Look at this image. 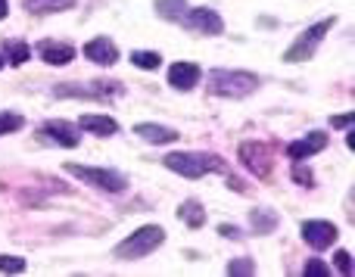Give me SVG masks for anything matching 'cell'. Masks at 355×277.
I'll list each match as a JSON object with an SVG mask.
<instances>
[{
    "label": "cell",
    "mask_w": 355,
    "mask_h": 277,
    "mask_svg": "<svg viewBox=\"0 0 355 277\" xmlns=\"http://www.w3.org/2000/svg\"><path fill=\"white\" fill-rule=\"evenodd\" d=\"M259 87V78L252 72H231V69H212L209 72V93L215 97L240 100Z\"/></svg>",
    "instance_id": "obj_1"
},
{
    "label": "cell",
    "mask_w": 355,
    "mask_h": 277,
    "mask_svg": "<svg viewBox=\"0 0 355 277\" xmlns=\"http://www.w3.org/2000/svg\"><path fill=\"white\" fill-rule=\"evenodd\" d=\"M162 162H166V168L184 175V178H202V175L212 172H225V162L215 153H168Z\"/></svg>",
    "instance_id": "obj_2"
},
{
    "label": "cell",
    "mask_w": 355,
    "mask_h": 277,
    "mask_svg": "<svg viewBox=\"0 0 355 277\" xmlns=\"http://www.w3.org/2000/svg\"><path fill=\"white\" fill-rule=\"evenodd\" d=\"M162 240H166V231H162L159 224H147V228L135 231L128 240L119 243V247H116V256H119V259H125V262L144 259V256H150L153 249H159Z\"/></svg>",
    "instance_id": "obj_3"
},
{
    "label": "cell",
    "mask_w": 355,
    "mask_h": 277,
    "mask_svg": "<svg viewBox=\"0 0 355 277\" xmlns=\"http://www.w3.org/2000/svg\"><path fill=\"white\" fill-rule=\"evenodd\" d=\"M334 22H337V19L327 16V19H321V22H315L312 28H306V31H302V35L293 41V47L284 53V60H287V62H306V60H312L315 50H318V44L324 41V35L334 28Z\"/></svg>",
    "instance_id": "obj_4"
},
{
    "label": "cell",
    "mask_w": 355,
    "mask_h": 277,
    "mask_svg": "<svg viewBox=\"0 0 355 277\" xmlns=\"http://www.w3.org/2000/svg\"><path fill=\"white\" fill-rule=\"evenodd\" d=\"M66 172L72 175V178L85 181V184L100 187V190H110V193L125 190V178L119 172H110V168H87V166H72V162H69Z\"/></svg>",
    "instance_id": "obj_5"
},
{
    "label": "cell",
    "mask_w": 355,
    "mask_h": 277,
    "mask_svg": "<svg viewBox=\"0 0 355 277\" xmlns=\"http://www.w3.org/2000/svg\"><path fill=\"white\" fill-rule=\"evenodd\" d=\"M240 162H243L256 178H268L271 166H275V162H271V150L265 147V143H256V141H250V143L240 147Z\"/></svg>",
    "instance_id": "obj_6"
},
{
    "label": "cell",
    "mask_w": 355,
    "mask_h": 277,
    "mask_svg": "<svg viewBox=\"0 0 355 277\" xmlns=\"http://www.w3.org/2000/svg\"><path fill=\"white\" fill-rule=\"evenodd\" d=\"M53 93L56 97H116V93H122V84L119 81H94L91 87L60 84Z\"/></svg>",
    "instance_id": "obj_7"
},
{
    "label": "cell",
    "mask_w": 355,
    "mask_h": 277,
    "mask_svg": "<svg viewBox=\"0 0 355 277\" xmlns=\"http://www.w3.org/2000/svg\"><path fill=\"white\" fill-rule=\"evenodd\" d=\"M187 28L200 31V35H221V28H225V22H221V16L215 10H206V6H200V10H190L187 16L181 19Z\"/></svg>",
    "instance_id": "obj_8"
},
{
    "label": "cell",
    "mask_w": 355,
    "mask_h": 277,
    "mask_svg": "<svg viewBox=\"0 0 355 277\" xmlns=\"http://www.w3.org/2000/svg\"><path fill=\"white\" fill-rule=\"evenodd\" d=\"M302 240L312 249H327L337 240V228L331 222H306L302 224Z\"/></svg>",
    "instance_id": "obj_9"
},
{
    "label": "cell",
    "mask_w": 355,
    "mask_h": 277,
    "mask_svg": "<svg viewBox=\"0 0 355 277\" xmlns=\"http://www.w3.org/2000/svg\"><path fill=\"white\" fill-rule=\"evenodd\" d=\"M37 134H41L44 141L60 143V147H78V141H81L72 122H44L41 128H37Z\"/></svg>",
    "instance_id": "obj_10"
},
{
    "label": "cell",
    "mask_w": 355,
    "mask_h": 277,
    "mask_svg": "<svg viewBox=\"0 0 355 277\" xmlns=\"http://www.w3.org/2000/svg\"><path fill=\"white\" fill-rule=\"evenodd\" d=\"M324 147H327V134H321V131H312V134H306L302 141L290 143L287 153H290V159H293V162H302V159H309V156L321 153Z\"/></svg>",
    "instance_id": "obj_11"
},
{
    "label": "cell",
    "mask_w": 355,
    "mask_h": 277,
    "mask_svg": "<svg viewBox=\"0 0 355 277\" xmlns=\"http://www.w3.org/2000/svg\"><path fill=\"white\" fill-rule=\"evenodd\" d=\"M85 56L91 62H100V66H112L119 60V50L110 37H94V41L85 44Z\"/></svg>",
    "instance_id": "obj_12"
},
{
    "label": "cell",
    "mask_w": 355,
    "mask_h": 277,
    "mask_svg": "<svg viewBox=\"0 0 355 277\" xmlns=\"http://www.w3.org/2000/svg\"><path fill=\"white\" fill-rule=\"evenodd\" d=\"M196 81H200V66H193V62H172V69H168V84L172 87L190 91V87H196Z\"/></svg>",
    "instance_id": "obj_13"
},
{
    "label": "cell",
    "mask_w": 355,
    "mask_h": 277,
    "mask_svg": "<svg viewBox=\"0 0 355 277\" xmlns=\"http://www.w3.org/2000/svg\"><path fill=\"white\" fill-rule=\"evenodd\" d=\"M37 50H41V56L50 62V66H66V62L75 60V47L66 41H41Z\"/></svg>",
    "instance_id": "obj_14"
},
{
    "label": "cell",
    "mask_w": 355,
    "mask_h": 277,
    "mask_svg": "<svg viewBox=\"0 0 355 277\" xmlns=\"http://www.w3.org/2000/svg\"><path fill=\"white\" fill-rule=\"evenodd\" d=\"M135 131L150 143H175L178 141L175 128H166V125H156V122H144V125H137Z\"/></svg>",
    "instance_id": "obj_15"
},
{
    "label": "cell",
    "mask_w": 355,
    "mask_h": 277,
    "mask_svg": "<svg viewBox=\"0 0 355 277\" xmlns=\"http://www.w3.org/2000/svg\"><path fill=\"white\" fill-rule=\"evenodd\" d=\"M78 125L85 131L100 134V137H110V134H116V131H119V122H116V118H110V116H81Z\"/></svg>",
    "instance_id": "obj_16"
},
{
    "label": "cell",
    "mask_w": 355,
    "mask_h": 277,
    "mask_svg": "<svg viewBox=\"0 0 355 277\" xmlns=\"http://www.w3.org/2000/svg\"><path fill=\"white\" fill-rule=\"evenodd\" d=\"M250 224L256 234H271L277 228V215L271 209H252L250 212Z\"/></svg>",
    "instance_id": "obj_17"
},
{
    "label": "cell",
    "mask_w": 355,
    "mask_h": 277,
    "mask_svg": "<svg viewBox=\"0 0 355 277\" xmlns=\"http://www.w3.org/2000/svg\"><path fill=\"white\" fill-rule=\"evenodd\" d=\"M178 218H181L187 228H202V224H206V212H202V206L193 203V199H187V203L178 209Z\"/></svg>",
    "instance_id": "obj_18"
},
{
    "label": "cell",
    "mask_w": 355,
    "mask_h": 277,
    "mask_svg": "<svg viewBox=\"0 0 355 277\" xmlns=\"http://www.w3.org/2000/svg\"><path fill=\"white\" fill-rule=\"evenodd\" d=\"M156 12H159L162 19L181 22L184 12H187V0H156Z\"/></svg>",
    "instance_id": "obj_19"
},
{
    "label": "cell",
    "mask_w": 355,
    "mask_h": 277,
    "mask_svg": "<svg viewBox=\"0 0 355 277\" xmlns=\"http://www.w3.org/2000/svg\"><path fill=\"white\" fill-rule=\"evenodd\" d=\"M22 3L31 12H60V10H72L75 0H22Z\"/></svg>",
    "instance_id": "obj_20"
},
{
    "label": "cell",
    "mask_w": 355,
    "mask_h": 277,
    "mask_svg": "<svg viewBox=\"0 0 355 277\" xmlns=\"http://www.w3.org/2000/svg\"><path fill=\"white\" fill-rule=\"evenodd\" d=\"M131 62H135L137 69H159L162 56L153 53V50H135V53H131Z\"/></svg>",
    "instance_id": "obj_21"
},
{
    "label": "cell",
    "mask_w": 355,
    "mask_h": 277,
    "mask_svg": "<svg viewBox=\"0 0 355 277\" xmlns=\"http://www.w3.org/2000/svg\"><path fill=\"white\" fill-rule=\"evenodd\" d=\"M28 44H22V41H6V60L12 62V66H22L25 60H28Z\"/></svg>",
    "instance_id": "obj_22"
},
{
    "label": "cell",
    "mask_w": 355,
    "mask_h": 277,
    "mask_svg": "<svg viewBox=\"0 0 355 277\" xmlns=\"http://www.w3.org/2000/svg\"><path fill=\"white\" fill-rule=\"evenodd\" d=\"M22 128V116L16 112H0V134H12V131Z\"/></svg>",
    "instance_id": "obj_23"
},
{
    "label": "cell",
    "mask_w": 355,
    "mask_h": 277,
    "mask_svg": "<svg viewBox=\"0 0 355 277\" xmlns=\"http://www.w3.org/2000/svg\"><path fill=\"white\" fill-rule=\"evenodd\" d=\"M0 271H6V274L25 271V259H16V256H0Z\"/></svg>",
    "instance_id": "obj_24"
},
{
    "label": "cell",
    "mask_w": 355,
    "mask_h": 277,
    "mask_svg": "<svg viewBox=\"0 0 355 277\" xmlns=\"http://www.w3.org/2000/svg\"><path fill=\"white\" fill-rule=\"evenodd\" d=\"M252 271H256V262L252 259H234L227 265V274H252Z\"/></svg>",
    "instance_id": "obj_25"
},
{
    "label": "cell",
    "mask_w": 355,
    "mask_h": 277,
    "mask_svg": "<svg viewBox=\"0 0 355 277\" xmlns=\"http://www.w3.org/2000/svg\"><path fill=\"white\" fill-rule=\"evenodd\" d=\"M293 181H300L302 187H315V175L306 166H300V162H293Z\"/></svg>",
    "instance_id": "obj_26"
},
{
    "label": "cell",
    "mask_w": 355,
    "mask_h": 277,
    "mask_svg": "<svg viewBox=\"0 0 355 277\" xmlns=\"http://www.w3.org/2000/svg\"><path fill=\"white\" fill-rule=\"evenodd\" d=\"M327 274H331V268H327L321 259H309L306 262V277H327Z\"/></svg>",
    "instance_id": "obj_27"
},
{
    "label": "cell",
    "mask_w": 355,
    "mask_h": 277,
    "mask_svg": "<svg viewBox=\"0 0 355 277\" xmlns=\"http://www.w3.org/2000/svg\"><path fill=\"white\" fill-rule=\"evenodd\" d=\"M334 259H337V271H340V274H352V256L346 253V249H340Z\"/></svg>",
    "instance_id": "obj_28"
},
{
    "label": "cell",
    "mask_w": 355,
    "mask_h": 277,
    "mask_svg": "<svg viewBox=\"0 0 355 277\" xmlns=\"http://www.w3.org/2000/svg\"><path fill=\"white\" fill-rule=\"evenodd\" d=\"M352 112H346V116H334L331 118V125H334V128H349V125H352Z\"/></svg>",
    "instance_id": "obj_29"
},
{
    "label": "cell",
    "mask_w": 355,
    "mask_h": 277,
    "mask_svg": "<svg viewBox=\"0 0 355 277\" xmlns=\"http://www.w3.org/2000/svg\"><path fill=\"white\" fill-rule=\"evenodd\" d=\"M218 234H225L227 240H240V237H243L237 228H234V224H221V228H218Z\"/></svg>",
    "instance_id": "obj_30"
},
{
    "label": "cell",
    "mask_w": 355,
    "mask_h": 277,
    "mask_svg": "<svg viewBox=\"0 0 355 277\" xmlns=\"http://www.w3.org/2000/svg\"><path fill=\"white\" fill-rule=\"evenodd\" d=\"M6 16V0H0V19Z\"/></svg>",
    "instance_id": "obj_31"
},
{
    "label": "cell",
    "mask_w": 355,
    "mask_h": 277,
    "mask_svg": "<svg viewBox=\"0 0 355 277\" xmlns=\"http://www.w3.org/2000/svg\"><path fill=\"white\" fill-rule=\"evenodd\" d=\"M0 66H3V60H0Z\"/></svg>",
    "instance_id": "obj_32"
}]
</instances>
